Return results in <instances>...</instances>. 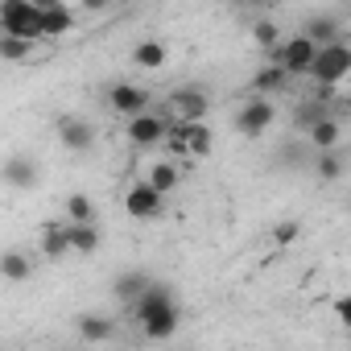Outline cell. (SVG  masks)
Wrapping results in <instances>:
<instances>
[{
  "label": "cell",
  "instance_id": "cell-1",
  "mask_svg": "<svg viewBox=\"0 0 351 351\" xmlns=\"http://www.w3.org/2000/svg\"><path fill=\"white\" fill-rule=\"evenodd\" d=\"M132 318L141 322V330L149 339H169L182 322V310H178V298H173L169 285L161 281H149V289L132 302Z\"/></svg>",
  "mask_w": 351,
  "mask_h": 351
},
{
  "label": "cell",
  "instance_id": "cell-2",
  "mask_svg": "<svg viewBox=\"0 0 351 351\" xmlns=\"http://www.w3.org/2000/svg\"><path fill=\"white\" fill-rule=\"evenodd\" d=\"M318 50H322V46H318L310 34H298V38H289V42L265 50V58H269V62H281L293 79H306L310 66H314V58H318Z\"/></svg>",
  "mask_w": 351,
  "mask_h": 351
},
{
  "label": "cell",
  "instance_id": "cell-3",
  "mask_svg": "<svg viewBox=\"0 0 351 351\" xmlns=\"http://www.w3.org/2000/svg\"><path fill=\"white\" fill-rule=\"evenodd\" d=\"M0 25L5 34H17V38H29V42H42V9L34 0H5L0 5Z\"/></svg>",
  "mask_w": 351,
  "mask_h": 351
},
{
  "label": "cell",
  "instance_id": "cell-4",
  "mask_svg": "<svg viewBox=\"0 0 351 351\" xmlns=\"http://www.w3.org/2000/svg\"><path fill=\"white\" fill-rule=\"evenodd\" d=\"M347 75H351V46H347V42H330V46L318 50V58H314V66H310L306 79L335 87V83H343Z\"/></svg>",
  "mask_w": 351,
  "mask_h": 351
},
{
  "label": "cell",
  "instance_id": "cell-5",
  "mask_svg": "<svg viewBox=\"0 0 351 351\" xmlns=\"http://www.w3.org/2000/svg\"><path fill=\"white\" fill-rule=\"evenodd\" d=\"M161 112L169 116V124H178V120H207L211 112V99L203 87H178V91H169Z\"/></svg>",
  "mask_w": 351,
  "mask_h": 351
},
{
  "label": "cell",
  "instance_id": "cell-6",
  "mask_svg": "<svg viewBox=\"0 0 351 351\" xmlns=\"http://www.w3.org/2000/svg\"><path fill=\"white\" fill-rule=\"evenodd\" d=\"M165 132H169V116H165V112H141V116H128V141H132L136 149L165 145Z\"/></svg>",
  "mask_w": 351,
  "mask_h": 351
},
{
  "label": "cell",
  "instance_id": "cell-7",
  "mask_svg": "<svg viewBox=\"0 0 351 351\" xmlns=\"http://www.w3.org/2000/svg\"><path fill=\"white\" fill-rule=\"evenodd\" d=\"M161 207H165V191H157L149 178H145V182H132L128 195H124V211H128L132 219H157Z\"/></svg>",
  "mask_w": 351,
  "mask_h": 351
},
{
  "label": "cell",
  "instance_id": "cell-8",
  "mask_svg": "<svg viewBox=\"0 0 351 351\" xmlns=\"http://www.w3.org/2000/svg\"><path fill=\"white\" fill-rule=\"evenodd\" d=\"M273 120H277L273 104H269L265 95H252V99L240 108V116H236V128H240V136H265Z\"/></svg>",
  "mask_w": 351,
  "mask_h": 351
},
{
  "label": "cell",
  "instance_id": "cell-9",
  "mask_svg": "<svg viewBox=\"0 0 351 351\" xmlns=\"http://www.w3.org/2000/svg\"><path fill=\"white\" fill-rule=\"evenodd\" d=\"M108 108L120 112L124 120L128 116H141V112H149V91L145 87H132V83H112L108 87Z\"/></svg>",
  "mask_w": 351,
  "mask_h": 351
},
{
  "label": "cell",
  "instance_id": "cell-10",
  "mask_svg": "<svg viewBox=\"0 0 351 351\" xmlns=\"http://www.w3.org/2000/svg\"><path fill=\"white\" fill-rule=\"evenodd\" d=\"M34 5L42 9V34H46V38H62V34L75 29L71 5H62V0H34Z\"/></svg>",
  "mask_w": 351,
  "mask_h": 351
},
{
  "label": "cell",
  "instance_id": "cell-11",
  "mask_svg": "<svg viewBox=\"0 0 351 351\" xmlns=\"http://www.w3.org/2000/svg\"><path fill=\"white\" fill-rule=\"evenodd\" d=\"M58 136H62V145H66L71 153H87V149L95 145V128H91L87 120H79V116H62V120H58Z\"/></svg>",
  "mask_w": 351,
  "mask_h": 351
},
{
  "label": "cell",
  "instance_id": "cell-12",
  "mask_svg": "<svg viewBox=\"0 0 351 351\" xmlns=\"http://www.w3.org/2000/svg\"><path fill=\"white\" fill-rule=\"evenodd\" d=\"M326 116H335L330 99H326V95H310V99H302V104L293 108V128L310 132V128H314L318 120H326Z\"/></svg>",
  "mask_w": 351,
  "mask_h": 351
},
{
  "label": "cell",
  "instance_id": "cell-13",
  "mask_svg": "<svg viewBox=\"0 0 351 351\" xmlns=\"http://www.w3.org/2000/svg\"><path fill=\"white\" fill-rule=\"evenodd\" d=\"M289 79H293V75H289L281 62H269V66H261V71L252 75V83H248V87H252V95H273V91H285V87H289Z\"/></svg>",
  "mask_w": 351,
  "mask_h": 351
},
{
  "label": "cell",
  "instance_id": "cell-14",
  "mask_svg": "<svg viewBox=\"0 0 351 351\" xmlns=\"http://www.w3.org/2000/svg\"><path fill=\"white\" fill-rule=\"evenodd\" d=\"M42 252H46L50 261H62L66 252H75V248H71V219L46 223V232H42Z\"/></svg>",
  "mask_w": 351,
  "mask_h": 351
},
{
  "label": "cell",
  "instance_id": "cell-15",
  "mask_svg": "<svg viewBox=\"0 0 351 351\" xmlns=\"http://www.w3.org/2000/svg\"><path fill=\"white\" fill-rule=\"evenodd\" d=\"M178 124H182V132H186V153H191V157H207L211 145H215L211 128H207L203 120H178Z\"/></svg>",
  "mask_w": 351,
  "mask_h": 351
},
{
  "label": "cell",
  "instance_id": "cell-16",
  "mask_svg": "<svg viewBox=\"0 0 351 351\" xmlns=\"http://www.w3.org/2000/svg\"><path fill=\"white\" fill-rule=\"evenodd\" d=\"M79 339L108 343V339H116V322L112 318H99V314H79Z\"/></svg>",
  "mask_w": 351,
  "mask_h": 351
},
{
  "label": "cell",
  "instance_id": "cell-17",
  "mask_svg": "<svg viewBox=\"0 0 351 351\" xmlns=\"http://www.w3.org/2000/svg\"><path fill=\"white\" fill-rule=\"evenodd\" d=\"M5 182L17 186V191L34 186V182H38V165H34L29 157H9V165H5Z\"/></svg>",
  "mask_w": 351,
  "mask_h": 351
},
{
  "label": "cell",
  "instance_id": "cell-18",
  "mask_svg": "<svg viewBox=\"0 0 351 351\" xmlns=\"http://www.w3.org/2000/svg\"><path fill=\"white\" fill-rule=\"evenodd\" d=\"M0 277L13 281V285H17V281H29V277H34L29 256H25V252H17V248H13V252H5V256H0Z\"/></svg>",
  "mask_w": 351,
  "mask_h": 351
},
{
  "label": "cell",
  "instance_id": "cell-19",
  "mask_svg": "<svg viewBox=\"0 0 351 351\" xmlns=\"http://www.w3.org/2000/svg\"><path fill=\"white\" fill-rule=\"evenodd\" d=\"M165 58H169V54H165L161 42H136V46H132V62H136L141 71H161Z\"/></svg>",
  "mask_w": 351,
  "mask_h": 351
},
{
  "label": "cell",
  "instance_id": "cell-20",
  "mask_svg": "<svg viewBox=\"0 0 351 351\" xmlns=\"http://www.w3.org/2000/svg\"><path fill=\"white\" fill-rule=\"evenodd\" d=\"M306 136H310V149H339L343 128H339V120H335V116H326V120H318Z\"/></svg>",
  "mask_w": 351,
  "mask_h": 351
},
{
  "label": "cell",
  "instance_id": "cell-21",
  "mask_svg": "<svg viewBox=\"0 0 351 351\" xmlns=\"http://www.w3.org/2000/svg\"><path fill=\"white\" fill-rule=\"evenodd\" d=\"M149 281H153L149 273H120L112 289H116V298H120V302H128V306H132V302L149 289Z\"/></svg>",
  "mask_w": 351,
  "mask_h": 351
},
{
  "label": "cell",
  "instance_id": "cell-22",
  "mask_svg": "<svg viewBox=\"0 0 351 351\" xmlns=\"http://www.w3.org/2000/svg\"><path fill=\"white\" fill-rule=\"evenodd\" d=\"M71 248L79 256H91L99 248V228L95 223H71Z\"/></svg>",
  "mask_w": 351,
  "mask_h": 351
},
{
  "label": "cell",
  "instance_id": "cell-23",
  "mask_svg": "<svg viewBox=\"0 0 351 351\" xmlns=\"http://www.w3.org/2000/svg\"><path fill=\"white\" fill-rule=\"evenodd\" d=\"M302 34H310V38H314L318 46H330V42H343V38H339V21H335V17H310Z\"/></svg>",
  "mask_w": 351,
  "mask_h": 351
},
{
  "label": "cell",
  "instance_id": "cell-24",
  "mask_svg": "<svg viewBox=\"0 0 351 351\" xmlns=\"http://www.w3.org/2000/svg\"><path fill=\"white\" fill-rule=\"evenodd\" d=\"M314 169H318V178H322V182L343 178V161H339L335 149H314Z\"/></svg>",
  "mask_w": 351,
  "mask_h": 351
},
{
  "label": "cell",
  "instance_id": "cell-25",
  "mask_svg": "<svg viewBox=\"0 0 351 351\" xmlns=\"http://www.w3.org/2000/svg\"><path fill=\"white\" fill-rule=\"evenodd\" d=\"M29 54H34V42L29 38H17V34L0 38V58H5V62H25Z\"/></svg>",
  "mask_w": 351,
  "mask_h": 351
},
{
  "label": "cell",
  "instance_id": "cell-26",
  "mask_svg": "<svg viewBox=\"0 0 351 351\" xmlns=\"http://www.w3.org/2000/svg\"><path fill=\"white\" fill-rule=\"evenodd\" d=\"M66 219H71V223H95L91 199H87V195H71V199H66Z\"/></svg>",
  "mask_w": 351,
  "mask_h": 351
},
{
  "label": "cell",
  "instance_id": "cell-27",
  "mask_svg": "<svg viewBox=\"0 0 351 351\" xmlns=\"http://www.w3.org/2000/svg\"><path fill=\"white\" fill-rule=\"evenodd\" d=\"M252 42H256L261 50H273V46H281V42H277V21H269V17L252 21Z\"/></svg>",
  "mask_w": 351,
  "mask_h": 351
},
{
  "label": "cell",
  "instance_id": "cell-28",
  "mask_svg": "<svg viewBox=\"0 0 351 351\" xmlns=\"http://www.w3.org/2000/svg\"><path fill=\"white\" fill-rule=\"evenodd\" d=\"M149 182H153L157 191H173V186H178V169H173L169 161H157V165L149 169Z\"/></svg>",
  "mask_w": 351,
  "mask_h": 351
},
{
  "label": "cell",
  "instance_id": "cell-29",
  "mask_svg": "<svg viewBox=\"0 0 351 351\" xmlns=\"http://www.w3.org/2000/svg\"><path fill=\"white\" fill-rule=\"evenodd\" d=\"M298 236H302V228H298V219H285V223H277V228H273V244H277V248H285V244H293Z\"/></svg>",
  "mask_w": 351,
  "mask_h": 351
},
{
  "label": "cell",
  "instance_id": "cell-30",
  "mask_svg": "<svg viewBox=\"0 0 351 351\" xmlns=\"http://www.w3.org/2000/svg\"><path fill=\"white\" fill-rule=\"evenodd\" d=\"M330 310H335V318H339L343 326H351V293H343V298H335V306H330Z\"/></svg>",
  "mask_w": 351,
  "mask_h": 351
},
{
  "label": "cell",
  "instance_id": "cell-31",
  "mask_svg": "<svg viewBox=\"0 0 351 351\" xmlns=\"http://www.w3.org/2000/svg\"><path fill=\"white\" fill-rule=\"evenodd\" d=\"M108 5H112V0H83L87 13H99V9H108Z\"/></svg>",
  "mask_w": 351,
  "mask_h": 351
},
{
  "label": "cell",
  "instance_id": "cell-32",
  "mask_svg": "<svg viewBox=\"0 0 351 351\" xmlns=\"http://www.w3.org/2000/svg\"><path fill=\"white\" fill-rule=\"evenodd\" d=\"M236 5H273V0H236Z\"/></svg>",
  "mask_w": 351,
  "mask_h": 351
},
{
  "label": "cell",
  "instance_id": "cell-33",
  "mask_svg": "<svg viewBox=\"0 0 351 351\" xmlns=\"http://www.w3.org/2000/svg\"><path fill=\"white\" fill-rule=\"evenodd\" d=\"M347 112H351V91H347Z\"/></svg>",
  "mask_w": 351,
  "mask_h": 351
}]
</instances>
